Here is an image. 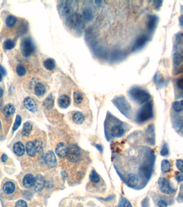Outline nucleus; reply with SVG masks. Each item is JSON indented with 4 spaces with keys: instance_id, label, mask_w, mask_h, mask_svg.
<instances>
[{
    "instance_id": "29",
    "label": "nucleus",
    "mask_w": 183,
    "mask_h": 207,
    "mask_svg": "<svg viewBox=\"0 0 183 207\" xmlns=\"http://www.w3.org/2000/svg\"><path fill=\"white\" fill-rule=\"evenodd\" d=\"M44 65L47 70L52 71L55 67V62L53 59L49 58L44 62Z\"/></svg>"
},
{
    "instance_id": "42",
    "label": "nucleus",
    "mask_w": 183,
    "mask_h": 207,
    "mask_svg": "<svg viewBox=\"0 0 183 207\" xmlns=\"http://www.w3.org/2000/svg\"><path fill=\"white\" fill-rule=\"evenodd\" d=\"M124 56V54L120 51L114 52V54L112 55V57L114 60H119L120 58H121L122 56Z\"/></svg>"
},
{
    "instance_id": "58",
    "label": "nucleus",
    "mask_w": 183,
    "mask_h": 207,
    "mask_svg": "<svg viewBox=\"0 0 183 207\" xmlns=\"http://www.w3.org/2000/svg\"><path fill=\"white\" fill-rule=\"evenodd\" d=\"M116 207H120V206H116Z\"/></svg>"
},
{
    "instance_id": "52",
    "label": "nucleus",
    "mask_w": 183,
    "mask_h": 207,
    "mask_svg": "<svg viewBox=\"0 0 183 207\" xmlns=\"http://www.w3.org/2000/svg\"><path fill=\"white\" fill-rule=\"evenodd\" d=\"M7 159H8L7 155H6L5 154H3L2 155V156H1V160H2V161L3 162H5L7 160Z\"/></svg>"
},
{
    "instance_id": "21",
    "label": "nucleus",
    "mask_w": 183,
    "mask_h": 207,
    "mask_svg": "<svg viewBox=\"0 0 183 207\" xmlns=\"http://www.w3.org/2000/svg\"><path fill=\"white\" fill-rule=\"evenodd\" d=\"M85 120V117L82 112H76L72 116V120L76 124L81 125Z\"/></svg>"
},
{
    "instance_id": "32",
    "label": "nucleus",
    "mask_w": 183,
    "mask_h": 207,
    "mask_svg": "<svg viewBox=\"0 0 183 207\" xmlns=\"http://www.w3.org/2000/svg\"><path fill=\"white\" fill-rule=\"evenodd\" d=\"M89 178L91 182H93V183L95 184H97L98 183L100 180H101V178L100 176L98 175V173L96 171H91L90 174L89 175Z\"/></svg>"
},
{
    "instance_id": "5",
    "label": "nucleus",
    "mask_w": 183,
    "mask_h": 207,
    "mask_svg": "<svg viewBox=\"0 0 183 207\" xmlns=\"http://www.w3.org/2000/svg\"><path fill=\"white\" fill-rule=\"evenodd\" d=\"M67 156L68 160L73 162H78L79 161L81 156V152L80 148L78 146L72 144L67 147Z\"/></svg>"
},
{
    "instance_id": "40",
    "label": "nucleus",
    "mask_w": 183,
    "mask_h": 207,
    "mask_svg": "<svg viewBox=\"0 0 183 207\" xmlns=\"http://www.w3.org/2000/svg\"><path fill=\"white\" fill-rule=\"evenodd\" d=\"M160 154L163 156H167L169 154V149H168V145L167 144H164L163 145L162 148L161 150Z\"/></svg>"
},
{
    "instance_id": "48",
    "label": "nucleus",
    "mask_w": 183,
    "mask_h": 207,
    "mask_svg": "<svg viewBox=\"0 0 183 207\" xmlns=\"http://www.w3.org/2000/svg\"><path fill=\"white\" fill-rule=\"evenodd\" d=\"M177 86H178L179 88L181 89V90H182L183 86V80L182 78L178 79V80L177 81Z\"/></svg>"
},
{
    "instance_id": "47",
    "label": "nucleus",
    "mask_w": 183,
    "mask_h": 207,
    "mask_svg": "<svg viewBox=\"0 0 183 207\" xmlns=\"http://www.w3.org/2000/svg\"><path fill=\"white\" fill-rule=\"evenodd\" d=\"M141 205H142V207H149V199L147 198L143 199L141 202Z\"/></svg>"
},
{
    "instance_id": "20",
    "label": "nucleus",
    "mask_w": 183,
    "mask_h": 207,
    "mask_svg": "<svg viewBox=\"0 0 183 207\" xmlns=\"http://www.w3.org/2000/svg\"><path fill=\"white\" fill-rule=\"evenodd\" d=\"M15 184L10 181H8L5 182L3 187V192L7 194H12L15 191Z\"/></svg>"
},
{
    "instance_id": "18",
    "label": "nucleus",
    "mask_w": 183,
    "mask_h": 207,
    "mask_svg": "<svg viewBox=\"0 0 183 207\" xmlns=\"http://www.w3.org/2000/svg\"><path fill=\"white\" fill-rule=\"evenodd\" d=\"M34 176L30 174H26L23 180V184L25 187L26 188H30L34 186Z\"/></svg>"
},
{
    "instance_id": "55",
    "label": "nucleus",
    "mask_w": 183,
    "mask_h": 207,
    "mask_svg": "<svg viewBox=\"0 0 183 207\" xmlns=\"http://www.w3.org/2000/svg\"><path fill=\"white\" fill-rule=\"evenodd\" d=\"M3 91L2 88L0 87V98L3 96Z\"/></svg>"
},
{
    "instance_id": "50",
    "label": "nucleus",
    "mask_w": 183,
    "mask_h": 207,
    "mask_svg": "<svg viewBox=\"0 0 183 207\" xmlns=\"http://www.w3.org/2000/svg\"><path fill=\"white\" fill-rule=\"evenodd\" d=\"M154 2L155 4V8L157 9H159L162 4V1H154Z\"/></svg>"
},
{
    "instance_id": "8",
    "label": "nucleus",
    "mask_w": 183,
    "mask_h": 207,
    "mask_svg": "<svg viewBox=\"0 0 183 207\" xmlns=\"http://www.w3.org/2000/svg\"><path fill=\"white\" fill-rule=\"evenodd\" d=\"M149 39V37L147 35L142 34L140 35L134 42L133 46L132 47V51L134 52L137 51L141 49L142 48L147 44Z\"/></svg>"
},
{
    "instance_id": "46",
    "label": "nucleus",
    "mask_w": 183,
    "mask_h": 207,
    "mask_svg": "<svg viewBox=\"0 0 183 207\" xmlns=\"http://www.w3.org/2000/svg\"><path fill=\"white\" fill-rule=\"evenodd\" d=\"M34 145L36 146L37 152H39V150H41L42 145H41V142L40 141H39V140H36L34 142Z\"/></svg>"
},
{
    "instance_id": "34",
    "label": "nucleus",
    "mask_w": 183,
    "mask_h": 207,
    "mask_svg": "<svg viewBox=\"0 0 183 207\" xmlns=\"http://www.w3.org/2000/svg\"><path fill=\"white\" fill-rule=\"evenodd\" d=\"M154 82L155 84H156L157 86L162 87L165 83V80L162 77L161 75L159 73H156L154 77Z\"/></svg>"
},
{
    "instance_id": "1",
    "label": "nucleus",
    "mask_w": 183,
    "mask_h": 207,
    "mask_svg": "<svg viewBox=\"0 0 183 207\" xmlns=\"http://www.w3.org/2000/svg\"><path fill=\"white\" fill-rule=\"evenodd\" d=\"M130 98L138 104H144L148 102L151 96L147 91L138 87H134L129 91Z\"/></svg>"
},
{
    "instance_id": "22",
    "label": "nucleus",
    "mask_w": 183,
    "mask_h": 207,
    "mask_svg": "<svg viewBox=\"0 0 183 207\" xmlns=\"http://www.w3.org/2000/svg\"><path fill=\"white\" fill-rule=\"evenodd\" d=\"M138 179L134 174H130L127 178V184L131 188L137 186L138 184Z\"/></svg>"
},
{
    "instance_id": "17",
    "label": "nucleus",
    "mask_w": 183,
    "mask_h": 207,
    "mask_svg": "<svg viewBox=\"0 0 183 207\" xmlns=\"http://www.w3.org/2000/svg\"><path fill=\"white\" fill-rule=\"evenodd\" d=\"M13 152L16 155L18 156H22L25 153V147L23 144L21 142L16 143L13 146Z\"/></svg>"
},
{
    "instance_id": "12",
    "label": "nucleus",
    "mask_w": 183,
    "mask_h": 207,
    "mask_svg": "<svg viewBox=\"0 0 183 207\" xmlns=\"http://www.w3.org/2000/svg\"><path fill=\"white\" fill-rule=\"evenodd\" d=\"M158 23V17L155 15H150L148 17L147 22V29L149 31H154L156 28Z\"/></svg>"
},
{
    "instance_id": "23",
    "label": "nucleus",
    "mask_w": 183,
    "mask_h": 207,
    "mask_svg": "<svg viewBox=\"0 0 183 207\" xmlns=\"http://www.w3.org/2000/svg\"><path fill=\"white\" fill-rule=\"evenodd\" d=\"M15 111V107L13 104H9L4 107L3 110V113L6 117L9 118L13 116Z\"/></svg>"
},
{
    "instance_id": "14",
    "label": "nucleus",
    "mask_w": 183,
    "mask_h": 207,
    "mask_svg": "<svg viewBox=\"0 0 183 207\" xmlns=\"http://www.w3.org/2000/svg\"><path fill=\"white\" fill-rule=\"evenodd\" d=\"M67 148L63 142H60L57 145L55 152L57 155L60 158H64L67 155Z\"/></svg>"
},
{
    "instance_id": "30",
    "label": "nucleus",
    "mask_w": 183,
    "mask_h": 207,
    "mask_svg": "<svg viewBox=\"0 0 183 207\" xmlns=\"http://www.w3.org/2000/svg\"><path fill=\"white\" fill-rule=\"evenodd\" d=\"M83 17L87 21H90L92 20L93 17V14L92 10L90 8H86L83 11Z\"/></svg>"
},
{
    "instance_id": "13",
    "label": "nucleus",
    "mask_w": 183,
    "mask_h": 207,
    "mask_svg": "<svg viewBox=\"0 0 183 207\" xmlns=\"http://www.w3.org/2000/svg\"><path fill=\"white\" fill-rule=\"evenodd\" d=\"M58 9L60 14L63 16H68L71 13V7L66 1L61 2L59 5Z\"/></svg>"
},
{
    "instance_id": "2",
    "label": "nucleus",
    "mask_w": 183,
    "mask_h": 207,
    "mask_svg": "<svg viewBox=\"0 0 183 207\" xmlns=\"http://www.w3.org/2000/svg\"><path fill=\"white\" fill-rule=\"evenodd\" d=\"M153 116L152 101H148L142 106L137 113L136 121L139 124H142L152 119Z\"/></svg>"
},
{
    "instance_id": "51",
    "label": "nucleus",
    "mask_w": 183,
    "mask_h": 207,
    "mask_svg": "<svg viewBox=\"0 0 183 207\" xmlns=\"http://www.w3.org/2000/svg\"><path fill=\"white\" fill-rule=\"evenodd\" d=\"M0 73L2 75L4 76L7 75L6 70L4 67H3L1 65H0Z\"/></svg>"
},
{
    "instance_id": "3",
    "label": "nucleus",
    "mask_w": 183,
    "mask_h": 207,
    "mask_svg": "<svg viewBox=\"0 0 183 207\" xmlns=\"http://www.w3.org/2000/svg\"><path fill=\"white\" fill-rule=\"evenodd\" d=\"M114 105L125 116L129 118L131 115V106L124 96H117L112 100Z\"/></svg>"
},
{
    "instance_id": "11",
    "label": "nucleus",
    "mask_w": 183,
    "mask_h": 207,
    "mask_svg": "<svg viewBox=\"0 0 183 207\" xmlns=\"http://www.w3.org/2000/svg\"><path fill=\"white\" fill-rule=\"evenodd\" d=\"M24 106L28 111L34 113L37 111V105L33 99L27 97L24 100Z\"/></svg>"
},
{
    "instance_id": "53",
    "label": "nucleus",
    "mask_w": 183,
    "mask_h": 207,
    "mask_svg": "<svg viewBox=\"0 0 183 207\" xmlns=\"http://www.w3.org/2000/svg\"><path fill=\"white\" fill-rule=\"evenodd\" d=\"M95 147L98 150V151H99V152H102V151H103V147H102V146L97 144V145H95Z\"/></svg>"
},
{
    "instance_id": "54",
    "label": "nucleus",
    "mask_w": 183,
    "mask_h": 207,
    "mask_svg": "<svg viewBox=\"0 0 183 207\" xmlns=\"http://www.w3.org/2000/svg\"><path fill=\"white\" fill-rule=\"evenodd\" d=\"M179 23H180V24L181 26H183V16H181L180 17V19H179Z\"/></svg>"
},
{
    "instance_id": "45",
    "label": "nucleus",
    "mask_w": 183,
    "mask_h": 207,
    "mask_svg": "<svg viewBox=\"0 0 183 207\" xmlns=\"http://www.w3.org/2000/svg\"><path fill=\"white\" fill-rule=\"evenodd\" d=\"M168 203L163 199H160L157 202V206L158 207H167Z\"/></svg>"
},
{
    "instance_id": "33",
    "label": "nucleus",
    "mask_w": 183,
    "mask_h": 207,
    "mask_svg": "<svg viewBox=\"0 0 183 207\" xmlns=\"http://www.w3.org/2000/svg\"><path fill=\"white\" fill-rule=\"evenodd\" d=\"M17 21V18L15 16L13 15L9 16L6 18L5 20V23L6 25L9 28H11L15 26Z\"/></svg>"
},
{
    "instance_id": "31",
    "label": "nucleus",
    "mask_w": 183,
    "mask_h": 207,
    "mask_svg": "<svg viewBox=\"0 0 183 207\" xmlns=\"http://www.w3.org/2000/svg\"><path fill=\"white\" fill-rule=\"evenodd\" d=\"M74 100L76 104H80L83 100V95L80 91H75L73 94Z\"/></svg>"
},
{
    "instance_id": "6",
    "label": "nucleus",
    "mask_w": 183,
    "mask_h": 207,
    "mask_svg": "<svg viewBox=\"0 0 183 207\" xmlns=\"http://www.w3.org/2000/svg\"><path fill=\"white\" fill-rule=\"evenodd\" d=\"M21 50L24 57H28L32 54L34 51V45L30 38H25L22 41Z\"/></svg>"
},
{
    "instance_id": "44",
    "label": "nucleus",
    "mask_w": 183,
    "mask_h": 207,
    "mask_svg": "<svg viewBox=\"0 0 183 207\" xmlns=\"http://www.w3.org/2000/svg\"><path fill=\"white\" fill-rule=\"evenodd\" d=\"M183 160L182 159H178L176 161V167L179 171L183 172Z\"/></svg>"
},
{
    "instance_id": "35",
    "label": "nucleus",
    "mask_w": 183,
    "mask_h": 207,
    "mask_svg": "<svg viewBox=\"0 0 183 207\" xmlns=\"http://www.w3.org/2000/svg\"><path fill=\"white\" fill-rule=\"evenodd\" d=\"M44 106L47 109H51L54 105V100L52 96H49L47 98L43 103Z\"/></svg>"
},
{
    "instance_id": "28",
    "label": "nucleus",
    "mask_w": 183,
    "mask_h": 207,
    "mask_svg": "<svg viewBox=\"0 0 183 207\" xmlns=\"http://www.w3.org/2000/svg\"><path fill=\"white\" fill-rule=\"evenodd\" d=\"M140 172L141 175L142 176H145L146 178H149L150 174L152 173V169L149 168V167L148 166H142L141 168H140Z\"/></svg>"
},
{
    "instance_id": "56",
    "label": "nucleus",
    "mask_w": 183,
    "mask_h": 207,
    "mask_svg": "<svg viewBox=\"0 0 183 207\" xmlns=\"http://www.w3.org/2000/svg\"><path fill=\"white\" fill-rule=\"evenodd\" d=\"M2 80V75L0 73V82H1Z\"/></svg>"
},
{
    "instance_id": "37",
    "label": "nucleus",
    "mask_w": 183,
    "mask_h": 207,
    "mask_svg": "<svg viewBox=\"0 0 183 207\" xmlns=\"http://www.w3.org/2000/svg\"><path fill=\"white\" fill-rule=\"evenodd\" d=\"M15 45V42L11 39H7L4 43V48L5 49H13Z\"/></svg>"
},
{
    "instance_id": "39",
    "label": "nucleus",
    "mask_w": 183,
    "mask_h": 207,
    "mask_svg": "<svg viewBox=\"0 0 183 207\" xmlns=\"http://www.w3.org/2000/svg\"><path fill=\"white\" fill-rule=\"evenodd\" d=\"M21 122H22V118L21 116L17 115L16 118L15 122L13 124V131H15L18 129V127H19L21 125Z\"/></svg>"
},
{
    "instance_id": "19",
    "label": "nucleus",
    "mask_w": 183,
    "mask_h": 207,
    "mask_svg": "<svg viewBox=\"0 0 183 207\" xmlns=\"http://www.w3.org/2000/svg\"><path fill=\"white\" fill-rule=\"evenodd\" d=\"M26 150L27 154L31 157H33L36 154L37 151L34 142L31 141L27 142L26 145Z\"/></svg>"
},
{
    "instance_id": "43",
    "label": "nucleus",
    "mask_w": 183,
    "mask_h": 207,
    "mask_svg": "<svg viewBox=\"0 0 183 207\" xmlns=\"http://www.w3.org/2000/svg\"><path fill=\"white\" fill-rule=\"evenodd\" d=\"M15 207H28V205L25 201L20 199L16 203Z\"/></svg>"
},
{
    "instance_id": "57",
    "label": "nucleus",
    "mask_w": 183,
    "mask_h": 207,
    "mask_svg": "<svg viewBox=\"0 0 183 207\" xmlns=\"http://www.w3.org/2000/svg\"><path fill=\"white\" fill-rule=\"evenodd\" d=\"M1 127V122H0V128Z\"/></svg>"
},
{
    "instance_id": "41",
    "label": "nucleus",
    "mask_w": 183,
    "mask_h": 207,
    "mask_svg": "<svg viewBox=\"0 0 183 207\" xmlns=\"http://www.w3.org/2000/svg\"><path fill=\"white\" fill-rule=\"evenodd\" d=\"M120 206L121 207H132L131 203H130L129 201H128L127 199H122L121 201H120Z\"/></svg>"
},
{
    "instance_id": "4",
    "label": "nucleus",
    "mask_w": 183,
    "mask_h": 207,
    "mask_svg": "<svg viewBox=\"0 0 183 207\" xmlns=\"http://www.w3.org/2000/svg\"><path fill=\"white\" fill-rule=\"evenodd\" d=\"M67 25L75 31H82L84 28L82 16L77 13L70 15L67 20Z\"/></svg>"
},
{
    "instance_id": "27",
    "label": "nucleus",
    "mask_w": 183,
    "mask_h": 207,
    "mask_svg": "<svg viewBox=\"0 0 183 207\" xmlns=\"http://www.w3.org/2000/svg\"><path fill=\"white\" fill-rule=\"evenodd\" d=\"M161 171L163 173H167L169 172L171 169V164L170 162L166 159L162 161L161 165Z\"/></svg>"
},
{
    "instance_id": "36",
    "label": "nucleus",
    "mask_w": 183,
    "mask_h": 207,
    "mask_svg": "<svg viewBox=\"0 0 183 207\" xmlns=\"http://www.w3.org/2000/svg\"><path fill=\"white\" fill-rule=\"evenodd\" d=\"M173 109L177 112H180L183 110V100L176 101L173 104Z\"/></svg>"
},
{
    "instance_id": "26",
    "label": "nucleus",
    "mask_w": 183,
    "mask_h": 207,
    "mask_svg": "<svg viewBox=\"0 0 183 207\" xmlns=\"http://www.w3.org/2000/svg\"><path fill=\"white\" fill-rule=\"evenodd\" d=\"M173 65L175 66V68H177L180 65L182 66V63L183 60L182 55L179 53H175L173 55Z\"/></svg>"
},
{
    "instance_id": "15",
    "label": "nucleus",
    "mask_w": 183,
    "mask_h": 207,
    "mask_svg": "<svg viewBox=\"0 0 183 207\" xmlns=\"http://www.w3.org/2000/svg\"><path fill=\"white\" fill-rule=\"evenodd\" d=\"M111 134L114 137H119L123 135L125 131L123 127L120 125H116L111 128Z\"/></svg>"
},
{
    "instance_id": "49",
    "label": "nucleus",
    "mask_w": 183,
    "mask_h": 207,
    "mask_svg": "<svg viewBox=\"0 0 183 207\" xmlns=\"http://www.w3.org/2000/svg\"><path fill=\"white\" fill-rule=\"evenodd\" d=\"M176 180H177L178 182H182L183 180V172L181 171L180 173H179L176 175Z\"/></svg>"
},
{
    "instance_id": "24",
    "label": "nucleus",
    "mask_w": 183,
    "mask_h": 207,
    "mask_svg": "<svg viewBox=\"0 0 183 207\" xmlns=\"http://www.w3.org/2000/svg\"><path fill=\"white\" fill-rule=\"evenodd\" d=\"M46 91L45 86L41 83H37L34 88V93L37 96H42L44 95Z\"/></svg>"
},
{
    "instance_id": "16",
    "label": "nucleus",
    "mask_w": 183,
    "mask_h": 207,
    "mask_svg": "<svg viewBox=\"0 0 183 207\" xmlns=\"http://www.w3.org/2000/svg\"><path fill=\"white\" fill-rule=\"evenodd\" d=\"M58 104L62 109H67L70 104V99L67 95H62L58 99Z\"/></svg>"
},
{
    "instance_id": "38",
    "label": "nucleus",
    "mask_w": 183,
    "mask_h": 207,
    "mask_svg": "<svg viewBox=\"0 0 183 207\" xmlns=\"http://www.w3.org/2000/svg\"><path fill=\"white\" fill-rule=\"evenodd\" d=\"M16 73L17 75L19 76H23L25 75L26 73V69L25 68L22 66V65H18L16 66Z\"/></svg>"
},
{
    "instance_id": "7",
    "label": "nucleus",
    "mask_w": 183,
    "mask_h": 207,
    "mask_svg": "<svg viewBox=\"0 0 183 207\" xmlns=\"http://www.w3.org/2000/svg\"><path fill=\"white\" fill-rule=\"evenodd\" d=\"M158 184L161 192L167 195H170L175 192V189L170 184L168 179L164 178H160L158 181Z\"/></svg>"
},
{
    "instance_id": "9",
    "label": "nucleus",
    "mask_w": 183,
    "mask_h": 207,
    "mask_svg": "<svg viewBox=\"0 0 183 207\" xmlns=\"http://www.w3.org/2000/svg\"><path fill=\"white\" fill-rule=\"evenodd\" d=\"M45 160L47 165L50 168H54L57 166V159L54 152L52 150H49L47 152L45 155Z\"/></svg>"
},
{
    "instance_id": "25",
    "label": "nucleus",
    "mask_w": 183,
    "mask_h": 207,
    "mask_svg": "<svg viewBox=\"0 0 183 207\" xmlns=\"http://www.w3.org/2000/svg\"><path fill=\"white\" fill-rule=\"evenodd\" d=\"M32 129V125L30 122H26L24 124L22 134L24 137H28L30 134Z\"/></svg>"
},
{
    "instance_id": "10",
    "label": "nucleus",
    "mask_w": 183,
    "mask_h": 207,
    "mask_svg": "<svg viewBox=\"0 0 183 207\" xmlns=\"http://www.w3.org/2000/svg\"><path fill=\"white\" fill-rule=\"evenodd\" d=\"M45 184V180L44 179V177L41 175H37L34 178V189L36 190L37 192H39L41 191Z\"/></svg>"
}]
</instances>
